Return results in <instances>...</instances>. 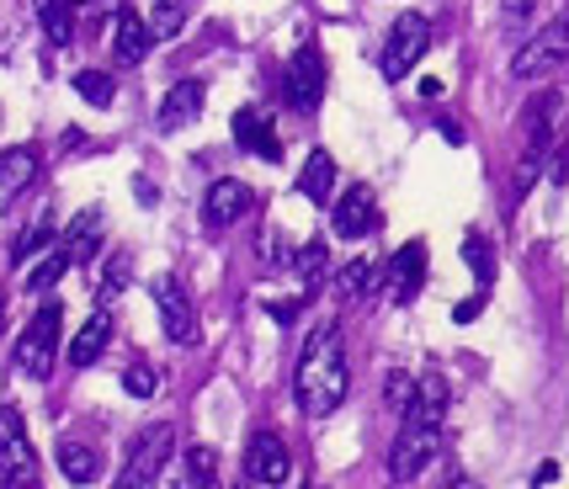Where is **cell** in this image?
<instances>
[{
	"instance_id": "cell-1",
	"label": "cell",
	"mask_w": 569,
	"mask_h": 489,
	"mask_svg": "<svg viewBox=\"0 0 569 489\" xmlns=\"http://www.w3.org/2000/svg\"><path fill=\"white\" fill-rule=\"evenodd\" d=\"M351 389V367H347V341H341V325L336 319H320L303 341V357H298L293 372V393L303 405V416H336L341 399Z\"/></svg>"
},
{
	"instance_id": "cell-33",
	"label": "cell",
	"mask_w": 569,
	"mask_h": 489,
	"mask_svg": "<svg viewBox=\"0 0 569 489\" xmlns=\"http://www.w3.org/2000/svg\"><path fill=\"white\" fill-rule=\"evenodd\" d=\"M479 309H485V293H473V298H463V303H458V309H452V319H458V325H469L473 315H479Z\"/></svg>"
},
{
	"instance_id": "cell-30",
	"label": "cell",
	"mask_w": 569,
	"mask_h": 489,
	"mask_svg": "<svg viewBox=\"0 0 569 489\" xmlns=\"http://www.w3.org/2000/svg\"><path fill=\"white\" fill-rule=\"evenodd\" d=\"M123 389L133 393V399H149V393L160 389V378H154V367H144V362H133L123 372Z\"/></svg>"
},
{
	"instance_id": "cell-17",
	"label": "cell",
	"mask_w": 569,
	"mask_h": 489,
	"mask_svg": "<svg viewBox=\"0 0 569 489\" xmlns=\"http://www.w3.org/2000/svg\"><path fill=\"white\" fill-rule=\"evenodd\" d=\"M32 176H38V149L32 144H11L0 149V192L17 197L32 187Z\"/></svg>"
},
{
	"instance_id": "cell-15",
	"label": "cell",
	"mask_w": 569,
	"mask_h": 489,
	"mask_svg": "<svg viewBox=\"0 0 569 489\" xmlns=\"http://www.w3.org/2000/svg\"><path fill=\"white\" fill-rule=\"evenodd\" d=\"M154 43V32H149L144 17H133V11H118V27H112V59L118 64H139Z\"/></svg>"
},
{
	"instance_id": "cell-12",
	"label": "cell",
	"mask_w": 569,
	"mask_h": 489,
	"mask_svg": "<svg viewBox=\"0 0 569 489\" xmlns=\"http://www.w3.org/2000/svg\"><path fill=\"white\" fill-rule=\"evenodd\" d=\"M383 277H389V282H383V293L395 298V303H410V298L421 293V282H426V244L421 240L399 244Z\"/></svg>"
},
{
	"instance_id": "cell-24",
	"label": "cell",
	"mask_w": 569,
	"mask_h": 489,
	"mask_svg": "<svg viewBox=\"0 0 569 489\" xmlns=\"http://www.w3.org/2000/svg\"><path fill=\"white\" fill-rule=\"evenodd\" d=\"M187 485L219 489V452L213 447H187Z\"/></svg>"
},
{
	"instance_id": "cell-32",
	"label": "cell",
	"mask_w": 569,
	"mask_h": 489,
	"mask_svg": "<svg viewBox=\"0 0 569 489\" xmlns=\"http://www.w3.org/2000/svg\"><path fill=\"white\" fill-rule=\"evenodd\" d=\"M532 6H538V0H500L506 22H527V17H532Z\"/></svg>"
},
{
	"instance_id": "cell-5",
	"label": "cell",
	"mask_w": 569,
	"mask_h": 489,
	"mask_svg": "<svg viewBox=\"0 0 569 489\" xmlns=\"http://www.w3.org/2000/svg\"><path fill=\"white\" fill-rule=\"evenodd\" d=\"M59 330H64V309L59 303H43L38 315H32V325L22 330V341H17V362H22L27 378H53V362H59Z\"/></svg>"
},
{
	"instance_id": "cell-37",
	"label": "cell",
	"mask_w": 569,
	"mask_h": 489,
	"mask_svg": "<svg viewBox=\"0 0 569 489\" xmlns=\"http://www.w3.org/2000/svg\"><path fill=\"white\" fill-rule=\"evenodd\" d=\"M74 6H80V0H74Z\"/></svg>"
},
{
	"instance_id": "cell-7",
	"label": "cell",
	"mask_w": 569,
	"mask_h": 489,
	"mask_svg": "<svg viewBox=\"0 0 569 489\" xmlns=\"http://www.w3.org/2000/svg\"><path fill=\"white\" fill-rule=\"evenodd\" d=\"M569 59V17H559V22H548L532 43H521L517 59H511V74L517 80H543L548 70H559Z\"/></svg>"
},
{
	"instance_id": "cell-35",
	"label": "cell",
	"mask_w": 569,
	"mask_h": 489,
	"mask_svg": "<svg viewBox=\"0 0 569 489\" xmlns=\"http://www.w3.org/2000/svg\"><path fill=\"white\" fill-rule=\"evenodd\" d=\"M0 330H6V303H0Z\"/></svg>"
},
{
	"instance_id": "cell-25",
	"label": "cell",
	"mask_w": 569,
	"mask_h": 489,
	"mask_svg": "<svg viewBox=\"0 0 569 489\" xmlns=\"http://www.w3.org/2000/svg\"><path fill=\"white\" fill-rule=\"evenodd\" d=\"M53 240H59V234H53V223H49V219H38L32 229H22V234H17V244H11V261H17V267H27V256L49 250Z\"/></svg>"
},
{
	"instance_id": "cell-8",
	"label": "cell",
	"mask_w": 569,
	"mask_h": 489,
	"mask_svg": "<svg viewBox=\"0 0 569 489\" xmlns=\"http://www.w3.org/2000/svg\"><path fill=\"white\" fill-rule=\"evenodd\" d=\"M154 309H160V325L176 346H198V309H192V293L181 288V277H154Z\"/></svg>"
},
{
	"instance_id": "cell-20",
	"label": "cell",
	"mask_w": 569,
	"mask_h": 489,
	"mask_svg": "<svg viewBox=\"0 0 569 489\" xmlns=\"http://www.w3.org/2000/svg\"><path fill=\"white\" fill-rule=\"evenodd\" d=\"M38 17L49 32L53 49H70L74 43V0H38Z\"/></svg>"
},
{
	"instance_id": "cell-19",
	"label": "cell",
	"mask_w": 569,
	"mask_h": 489,
	"mask_svg": "<svg viewBox=\"0 0 569 489\" xmlns=\"http://www.w3.org/2000/svg\"><path fill=\"white\" fill-rule=\"evenodd\" d=\"M59 468H64V479H70V485H97L101 458L86 447V441H59Z\"/></svg>"
},
{
	"instance_id": "cell-9",
	"label": "cell",
	"mask_w": 569,
	"mask_h": 489,
	"mask_svg": "<svg viewBox=\"0 0 569 489\" xmlns=\"http://www.w3.org/2000/svg\"><path fill=\"white\" fill-rule=\"evenodd\" d=\"M246 479L261 489H282L293 479V452H288V441L272 437V431H261V437H250L246 447Z\"/></svg>"
},
{
	"instance_id": "cell-36",
	"label": "cell",
	"mask_w": 569,
	"mask_h": 489,
	"mask_svg": "<svg viewBox=\"0 0 569 489\" xmlns=\"http://www.w3.org/2000/svg\"><path fill=\"white\" fill-rule=\"evenodd\" d=\"M171 489H192V485H171Z\"/></svg>"
},
{
	"instance_id": "cell-16",
	"label": "cell",
	"mask_w": 569,
	"mask_h": 489,
	"mask_svg": "<svg viewBox=\"0 0 569 489\" xmlns=\"http://www.w3.org/2000/svg\"><path fill=\"white\" fill-rule=\"evenodd\" d=\"M298 192L309 197L315 208H330V197H336V160H330V149H315V154L303 160V171H298Z\"/></svg>"
},
{
	"instance_id": "cell-6",
	"label": "cell",
	"mask_w": 569,
	"mask_h": 489,
	"mask_svg": "<svg viewBox=\"0 0 569 489\" xmlns=\"http://www.w3.org/2000/svg\"><path fill=\"white\" fill-rule=\"evenodd\" d=\"M325 80H330V70H325V53L315 49V43H303V49L288 59V74H282L288 107H293V112H320Z\"/></svg>"
},
{
	"instance_id": "cell-21",
	"label": "cell",
	"mask_w": 569,
	"mask_h": 489,
	"mask_svg": "<svg viewBox=\"0 0 569 489\" xmlns=\"http://www.w3.org/2000/svg\"><path fill=\"white\" fill-rule=\"evenodd\" d=\"M181 27H187V6H181V0H154V6H149V32H154V43L181 38Z\"/></svg>"
},
{
	"instance_id": "cell-13",
	"label": "cell",
	"mask_w": 569,
	"mask_h": 489,
	"mask_svg": "<svg viewBox=\"0 0 569 489\" xmlns=\"http://www.w3.org/2000/svg\"><path fill=\"white\" fill-rule=\"evenodd\" d=\"M229 128H234V144H240V149H250V154H261V160H282V144H277V128H272V118H267L261 107H240Z\"/></svg>"
},
{
	"instance_id": "cell-10",
	"label": "cell",
	"mask_w": 569,
	"mask_h": 489,
	"mask_svg": "<svg viewBox=\"0 0 569 489\" xmlns=\"http://www.w3.org/2000/svg\"><path fill=\"white\" fill-rule=\"evenodd\" d=\"M250 202H256V192H250L246 181L219 176V181L202 192V223H208V229H229V223H240L250 213Z\"/></svg>"
},
{
	"instance_id": "cell-38",
	"label": "cell",
	"mask_w": 569,
	"mask_h": 489,
	"mask_svg": "<svg viewBox=\"0 0 569 489\" xmlns=\"http://www.w3.org/2000/svg\"><path fill=\"white\" fill-rule=\"evenodd\" d=\"M240 489H246V485H240Z\"/></svg>"
},
{
	"instance_id": "cell-26",
	"label": "cell",
	"mask_w": 569,
	"mask_h": 489,
	"mask_svg": "<svg viewBox=\"0 0 569 489\" xmlns=\"http://www.w3.org/2000/svg\"><path fill=\"white\" fill-rule=\"evenodd\" d=\"M70 267H74V256L64 250V244H59V250H53L43 267H32V277H27V293H49V288H53V282H59V277H64Z\"/></svg>"
},
{
	"instance_id": "cell-27",
	"label": "cell",
	"mask_w": 569,
	"mask_h": 489,
	"mask_svg": "<svg viewBox=\"0 0 569 489\" xmlns=\"http://www.w3.org/2000/svg\"><path fill=\"white\" fill-rule=\"evenodd\" d=\"M74 91L91 101V107H107V101H112V74L107 70H80L74 74Z\"/></svg>"
},
{
	"instance_id": "cell-22",
	"label": "cell",
	"mask_w": 569,
	"mask_h": 489,
	"mask_svg": "<svg viewBox=\"0 0 569 489\" xmlns=\"http://www.w3.org/2000/svg\"><path fill=\"white\" fill-rule=\"evenodd\" d=\"M372 282H378V261H372V256H357V261H347V267H341V277H336V293H341V298H362V293H372Z\"/></svg>"
},
{
	"instance_id": "cell-34",
	"label": "cell",
	"mask_w": 569,
	"mask_h": 489,
	"mask_svg": "<svg viewBox=\"0 0 569 489\" xmlns=\"http://www.w3.org/2000/svg\"><path fill=\"white\" fill-rule=\"evenodd\" d=\"M447 489H479V485H473V479H452V485H447Z\"/></svg>"
},
{
	"instance_id": "cell-18",
	"label": "cell",
	"mask_w": 569,
	"mask_h": 489,
	"mask_svg": "<svg viewBox=\"0 0 569 489\" xmlns=\"http://www.w3.org/2000/svg\"><path fill=\"white\" fill-rule=\"evenodd\" d=\"M107 341H112V319H107V309H97V315L86 319L80 330H74V346H70V362L74 367H91L107 351Z\"/></svg>"
},
{
	"instance_id": "cell-23",
	"label": "cell",
	"mask_w": 569,
	"mask_h": 489,
	"mask_svg": "<svg viewBox=\"0 0 569 489\" xmlns=\"http://www.w3.org/2000/svg\"><path fill=\"white\" fill-rule=\"evenodd\" d=\"M293 271H298V298H309L325 282V244H303L293 256Z\"/></svg>"
},
{
	"instance_id": "cell-2",
	"label": "cell",
	"mask_w": 569,
	"mask_h": 489,
	"mask_svg": "<svg viewBox=\"0 0 569 489\" xmlns=\"http://www.w3.org/2000/svg\"><path fill=\"white\" fill-rule=\"evenodd\" d=\"M171 447H176L171 420L144 426V431L133 437V447H128V463H123V473H118V485L112 489H160V473H166V463H171Z\"/></svg>"
},
{
	"instance_id": "cell-28",
	"label": "cell",
	"mask_w": 569,
	"mask_h": 489,
	"mask_svg": "<svg viewBox=\"0 0 569 489\" xmlns=\"http://www.w3.org/2000/svg\"><path fill=\"white\" fill-rule=\"evenodd\" d=\"M463 261L473 267L479 293H485V288H490V240H485V234H469V240H463Z\"/></svg>"
},
{
	"instance_id": "cell-3",
	"label": "cell",
	"mask_w": 569,
	"mask_h": 489,
	"mask_svg": "<svg viewBox=\"0 0 569 489\" xmlns=\"http://www.w3.org/2000/svg\"><path fill=\"white\" fill-rule=\"evenodd\" d=\"M426 49H431V22H426L421 11H399L389 38H383V53H378L383 80H405L426 59Z\"/></svg>"
},
{
	"instance_id": "cell-29",
	"label": "cell",
	"mask_w": 569,
	"mask_h": 489,
	"mask_svg": "<svg viewBox=\"0 0 569 489\" xmlns=\"http://www.w3.org/2000/svg\"><path fill=\"white\" fill-rule=\"evenodd\" d=\"M416 383L421 378H410V372H389V383H383V399H389V410H410V399H416Z\"/></svg>"
},
{
	"instance_id": "cell-11",
	"label": "cell",
	"mask_w": 569,
	"mask_h": 489,
	"mask_svg": "<svg viewBox=\"0 0 569 489\" xmlns=\"http://www.w3.org/2000/svg\"><path fill=\"white\" fill-rule=\"evenodd\" d=\"M330 223H336L341 240H362V234H372V223H378L372 187H347V192L330 202Z\"/></svg>"
},
{
	"instance_id": "cell-4",
	"label": "cell",
	"mask_w": 569,
	"mask_h": 489,
	"mask_svg": "<svg viewBox=\"0 0 569 489\" xmlns=\"http://www.w3.org/2000/svg\"><path fill=\"white\" fill-rule=\"evenodd\" d=\"M0 485L38 489V452H32V437H27L17 405H0Z\"/></svg>"
},
{
	"instance_id": "cell-14",
	"label": "cell",
	"mask_w": 569,
	"mask_h": 489,
	"mask_svg": "<svg viewBox=\"0 0 569 489\" xmlns=\"http://www.w3.org/2000/svg\"><path fill=\"white\" fill-rule=\"evenodd\" d=\"M202 101H208V91H202V80H176L171 91H166V101H160V133H176V128H187V122L202 118Z\"/></svg>"
},
{
	"instance_id": "cell-31",
	"label": "cell",
	"mask_w": 569,
	"mask_h": 489,
	"mask_svg": "<svg viewBox=\"0 0 569 489\" xmlns=\"http://www.w3.org/2000/svg\"><path fill=\"white\" fill-rule=\"evenodd\" d=\"M123 288H128V256H112V261H107V277H101V303H112Z\"/></svg>"
}]
</instances>
